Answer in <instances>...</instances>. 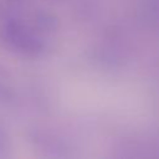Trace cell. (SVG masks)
<instances>
[{
  "mask_svg": "<svg viewBox=\"0 0 159 159\" xmlns=\"http://www.w3.org/2000/svg\"><path fill=\"white\" fill-rule=\"evenodd\" d=\"M1 39L4 43L17 52H35L40 47L39 39L17 19H9L1 27Z\"/></svg>",
  "mask_w": 159,
  "mask_h": 159,
  "instance_id": "obj_1",
  "label": "cell"
},
{
  "mask_svg": "<svg viewBox=\"0 0 159 159\" xmlns=\"http://www.w3.org/2000/svg\"><path fill=\"white\" fill-rule=\"evenodd\" d=\"M7 1H14V0H7Z\"/></svg>",
  "mask_w": 159,
  "mask_h": 159,
  "instance_id": "obj_2",
  "label": "cell"
}]
</instances>
